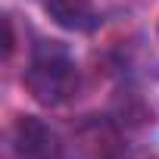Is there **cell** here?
<instances>
[{
	"label": "cell",
	"mask_w": 159,
	"mask_h": 159,
	"mask_svg": "<svg viewBox=\"0 0 159 159\" xmlns=\"http://www.w3.org/2000/svg\"><path fill=\"white\" fill-rule=\"evenodd\" d=\"M25 88L44 106H59L78 91V69L59 41H41L25 69Z\"/></svg>",
	"instance_id": "6da1fadb"
},
{
	"label": "cell",
	"mask_w": 159,
	"mask_h": 159,
	"mask_svg": "<svg viewBox=\"0 0 159 159\" xmlns=\"http://www.w3.org/2000/svg\"><path fill=\"white\" fill-rule=\"evenodd\" d=\"M59 137L53 128L34 116H22L13 128V153L16 159H59Z\"/></svg>",
	"instance_id": "7a4b0ae2"
},
{
	"label": "cell",
	"mask_w": 159,
	"mask_h": 159,
	"mask_svg": "<svg viewBox=\"0 0 159 159\" xmlns=\"http://www.w3.org/2000/svg\"><path fill=\"white\" fill-rule=\"evenodd\" d=\"M44 10L56 25L69 31H94L100 25V16L88 0H44Z\"/></svg>",
	"instance_id": "3957f363"
}]
</instances>
